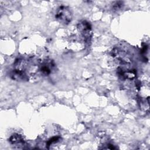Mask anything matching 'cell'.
<instances>
[{"label":"cell","mask_w":150,"mask_h":150,"mask_svg":"<svg viewBox=\"0 0 150 150\" xmlns=\"http://www.w3.org/2000/svg\"><path fill=\"white\" fill-rule=\"evenodd\" d=\"M59 138H60L59 137L56 136V137H53L51 138L50 139H49L47 141V143H46V147L48 148V147H49L50 145H51L52 144L57 142L58 140L59 139Z\"/></svg>","instance_id":"5b68a950"},{"label":"cell","mask_w":150,"mask_h":150,"mask_svg":"<svg viewBox=\"0 0 150 150\" xmlns=\"http://www.w3.org/2000/svg\"><path fill=\"white\" fill-rule=\"evenodd\" d=\"M122 2H121V1L116 2L115 4L113 5V8L115 10L119 9L122 7Z\"/></svg>","instance_id":"8992f818"},{"label":"cell","mask_w":150,"mask_h":150,"mask_svg":"<svg viewBox=\"0 0 150 150\" xmlns=\"http://www.w3.org/2000/svg\"><path fill=\"white\" fill-rule=\"evenodd\" d=\"M73 14L70 9L66 6H59L55 15L56 19L61 23L68 25L72 19Z\"/></svg>","instance_id":"6da1fadb"},{"label":"cell","mask_w":150,"mask_h":150,"mask_svg":"<svg viewBox=\"0 0 150 150\" xmlns=\"http://www.w3.org/2000/svg\"><path fill=\"white\" fill-rule=\"evenodd\" d=\"M52 66V62H45L42 64L40 67V71L43 75H48L51 73V67Z\"/></svg>","instance_id":"3957f363"},{"label":"cell","mask_w":150,"mask_h":150,"mask_svg":"<svg viewBox=\"0 0 150 150\" xmlns=\"http://www.w3.org/2000/svg\"><path fill=\"white\" fill-rule=\"evenodd\" d=\"M9 141L12 144H20L23 142V139H22L21 135L15 134H13L10 137V138L9 139Z\"/></svg>","instance_id":"277c9868"},{"label":"cell","mask_w":150,"mask_h":150,"mask_svg":"<svg viewBox=\"0 0 150 150\" xmlns=\"http://www.w3.org/2000/svg\"><path fill=\"white\" fill-rule=\"evenodd\" d=\"M91 29V25L87 21H83L79 23L78 25V29L82 32L86 38L90 37V32Z\"/></svg>","instance_id":"7a4b0ae2"}]
</instances>
